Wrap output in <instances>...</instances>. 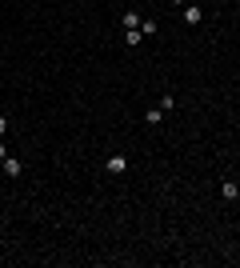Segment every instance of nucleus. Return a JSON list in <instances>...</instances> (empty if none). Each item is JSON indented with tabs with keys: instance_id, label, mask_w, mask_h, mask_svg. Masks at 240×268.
<instances>
[{
	"instance_id": "9",
	"label": "nucleus",
	"mask_w": 240,
	"mask_h": 268,
	"mask_svg": "<svg viewBox=\"0 0 240 268\" xmlns=\"http://www.w3.org/2000/svg\"><path fill=\"white\" fill-rule=\"evenodd\" d=\"M4 156H8V148H4V144H0V160H4Z\"/></svg>"
},
{
	"instance_id": "1",
	"label": "nucleus",
	"mask_w": 240,
	"mask_h": 268,
	"mask_svg": "<svg viewBox=\"0 0 240 268\" xmlns=\"http://www.w3.org/2000/svg\"><path fill=\"white\" fill-rule=\"evenodd\" d=\"M104 168H108V172H116V176H124V172H128V156H108V160H104Z\"/></svg>"
},
{
	"instance_id": "4",
	"label": "nucleus",
	"mask_w": 240,
	"mask_h": 268,
	"mask_svg": "<svg viewBox=\"0 0 240 268\" xmlns=\"http://www.w3.org/2000/svg\"><path fill=\"white\" fill-rule=\"evenodd\" d=\"M140 40H144V32H140V28H124V44H132V48H136Z\"/></svg>"
},
{
	"instance_id": "3",
	"label": "nucleus",
	"mask_w": 240,
	"mask_h": 268,
	"mask_svg": "<svg viewBox=\"0 0 240 268\" xmlns=\"http://www.w3.org/2000/svg\"><path fill=\"white\" fill-rule=\"evenodd\" d=\"M220 196H224V200H236V196H240L236 180H224V184H220Z\"/></svg>"
},
{
	"instance_id": "6",
	"label": "nucleus",
	"mask_w": 240,
	"mask_h": 268,
	"mask_svg": "<svg viewBox=\"0 0 240 268\" xmlns=\"http://www.w3.org/2000/svg\"><path fill=\"white\" fill-rule=\"evenodd\" d=\"M120 24H124V28H140V16H136V12H124V16H120Z\"/></svg>"
},
{
	"instance_id": "2",
	"label": "nucleus",
	"mask_w": 240,
	"mask_h": 268,
	"mask_svg": "<svg viewBox=\"0 0 240 268\" xmlns=\"http://www.w3.org/2000/svg\"><path fill=\"white\" fill-rule=\"evenodd\" d=\"M200 20H204V12H200L196 4H188V8H184V24H200Z\"/></svg>"
},
{
	"instance_id": "7",
	"label": "nucleus",
	"mask_w": 240,
	"mask_h": 268,
	"mask_svg": "<svg viewBox=\"0 0 240 268\" xmlns=\"http://www.w3.org/2000/svg\"><path fill=\"white\" fill-rule=\"evenodd\" d=\"M160 116H164V108H148L144 120H148V124H160Z\"/></svg>"
},
{
	"instance_id": "5",
	"label": "nucleus",
	"mask_w": 240,
	"mask_h": 268,
	"mask_svg": "<svg viewBox=\"0 0 240 268\" xmlns=\"http://www.w3.org/2000/svg\"><path fill=\"white\" fill-rule=\"evenodd\" d=\"M0 164H4V172H8V176H20V160H12V156H4V160H0Z\"/></svg>"
},
{
	"instance_id": "8",
	"label": "nucleus",
	"mask_w": 240,
	"mask_h": 268,
	"mask_svg": "<svg viewBox=\"0 0 240 268\" xmlns=\"http://www.w3.org/2000/svg\"><path fill=\"white\" fill-rule=\"evenodd\" d=\"M8 132V120H4V116H0V136H4Z\"/></svg>"
}]
</instances>
